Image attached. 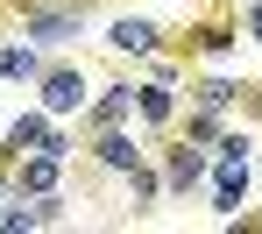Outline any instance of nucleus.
Listing matches in <instances>:
<instances>
[{
  "mask_svg": "<svg viewBox=\"0 0 262 234\" xmlns=\"http://www.w3.org/2000/svg\"><path fill=\"white\" fill-rule=\"evenodd\" d=\"M43 99H50V114H71V107L85 99V86H78V71H50V86H43Z\"/></svg>",
  "mask_w": 262,
  "mask_h": 234,
  "instance_id": "nucleus-1",
  "label": "nucleus"
},
{
  "mask_svg": "<svg viewBox=\"0 0 262 234\" xmlns=\"http://www.w3.org/2000/svg\"><path fill=\"white\" fill-rule=\"evenodd\" d=\"M149 36H156V29H149L142 14H128V22H114V43H121V50H149Z\"/></svg>",
  "mask_w": 262,
  "mask_h": 234,
  "instance_id": "nucleus-2",
  "label": "nucleus"
},
{
  "mask_svg": "<svg viewBox=\"0 0 262 234\" xmlns=\"http://www.w3.org/2000/svg\"><path fill=\"white\" fill-rule=\"evenodd\" d=\"M99 156H106L114 171H135V142H128V135H106V142H99Z\"/></svg>",
  "mask_w": 262,
  "mask_h": 234,
  "instance_id": "nucleus-3",
  "label": "nucleus"
},
{
  "mask_svg": "<svg viewBox=\"0 0 262 234\" xmlns=\"http://www.w3.org/2000/svg\"><path fill=\"white\" fill-rule=\"evenodd\" d=\"M57 185V149H43L36 163H29V192H50Z\"/></svg>",
  "mask_w": 262,
  "mask_h": 234,
  "instance_id": "nucleus-4",
  "label": "nucleus"
},
{
  "mask_svg": "<svg viewBox=\"0 0 262 234\" xmlns=\"http://www.w3.org/2000/svg\"><path fill=\"white\" fill-rule=\"evenodd\" d=\"M0 71H7V78H29L36 57H29V50H0Z\"/></svg>",
  "mask_w": 262,
  "mask_h": 234,
  "instance_id": "nucleus-5",
  "label": "nucleus"
},
{
  "mask_svg": "<svg viewBox=\"0 0 262 234\" xmlns=\"http://www.w3.org/2000/svg\"><path fill=\"white\" fill-rule=\"evenodd\" d=\"M142 114H149V121H170V93L149 86V93H142Z\"/></svg>",
  "mask_w": 262,
  "mask_h": 234,
  "instance_id": "nucleus-6",
  "label": "nucleus"
},
{
  "mask_svg": "<svg viewBox=\"0 0 262 234\" xmlns=\"http://www.w3.org/2000/svg\"><path fill=\"white\" fill-rule=\"evenodd\" d=\"M71 29H78L71 14H36V36H71Z\"/></svg>",
  "mask_w": 262,
  "mask_h": 234,
  "instance_id": "nucleus-7",
  "label": "nucleus"
},
{
  "mask_svg": "<svg viewBox=\"0 0 262 234\" xmlns=\"http://www.w3.org/2000/svg\"><path fill=\"white\" fill-rule=\"evenodd\" d=\"M255 36H262V0H255Z\"/></svg>",
  "mask_w": 262,
  "mask_h": 234,
  "instance_id": "nucleus-8",
  "label": "nucleus"
}]
</instances>
